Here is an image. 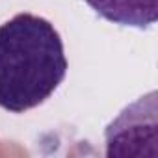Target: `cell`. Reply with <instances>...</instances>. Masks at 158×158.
Returning a JSON list of instances; mask_svg holds the SVG:
<instances>
[{
    "label": "cell",
    "instance_id": "3",
    "mask_svg": "<svg viewBox=\"0 0 158 158\" xmlns=\"http://www.w3.org/2000/svg\"><path fill=\"white\" fill-rule=\"evenodd\" d=\"M104 21L147 30L158 19V0H84Z\"/></svg>",
    "mask_w": 158,
    "mask_h": 158
},
{
    "label": "cell",
    "instance_id": "1",
    "mask_svg": "<svg viewBox=\"0 0 158 158\" xmlns=\"http://www.w3.org/2000/svg\"><path fill=\"white\" fill-rule=\"evenodd\" d=\"M63 39L50 21L17 13L0 24V108L24 114L54 95L67 74Z\"/></svg>",
    "mask_w": 158,
    "mask_h": 158
},
{
    "label": "cell",
    "instance_id": "2",
    "mask_svg": "<svg viewBox=\"0 0 158 158\" xmlns=\"http://www.w3.org/2000/svg\"><path fill=\"white\" fill-rule=\"evenodd\" d=\"M106 156L143 154L141 143H156V93L127 106L106 127Z\"/></svg>",
    "mask_w": 158,
    "mask_h": 158
}]
</instances>
